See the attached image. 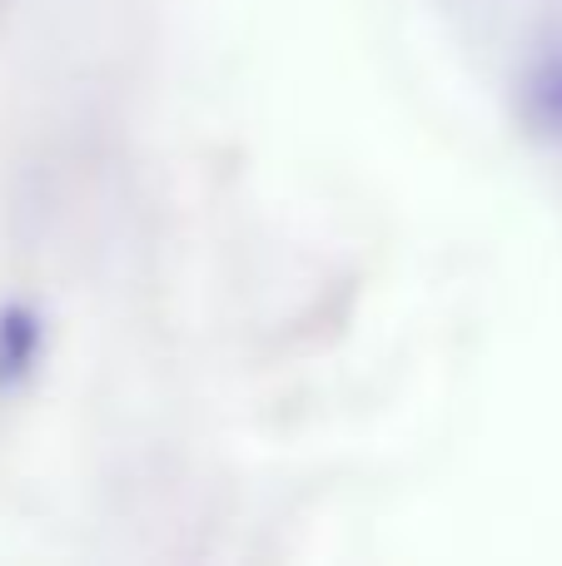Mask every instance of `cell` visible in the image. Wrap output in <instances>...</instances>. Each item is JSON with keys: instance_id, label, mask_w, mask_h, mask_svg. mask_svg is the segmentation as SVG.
<instances>
[]
</instances>
